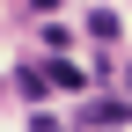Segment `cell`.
I'll list each match as a JSON object with an SVG mask.
<instances>
[{"label": "cell", "mask_w": 132, "mask_h": 132, "mask_svg": "<svg viewBox=\"0 0 132 132\" xmlns=\"http://www.w3.org/2000/svg\"><path fill=\"white\" fill-rule=\"evenodd\" d=\"M125 118H132V110H125V95H95V103L81 110V125H103V132H110V125H125Z\"/></svg>", "instance_id": "6da1fadb"}, {"label": "cell", "mask_w": 132, "mask_h": 132, "mask_svg": "<svg viewBox=\"0 0 132 132\" xmlns=\"http://www.w3.org/2000/svg\"><path fill=\"white\" fill-rule=\"evenodd\" d=\"M15 88H22V95H29V103H37V95H44V88H52V66H22V73H15Z\"/></svg>", "instance_id": "7a4b0ae2"}, {"label": "cell", "mask_w": 132, "mask_h": 132, "mask_svg": "<svg viewBox=\"0 0 132 132\" xmlns=\"http://www.w3.org/2000/svg\"><path fill=\"white\" fill-rule=\"evenodd\" d=\"M44 66H52V88H66V95L88 88V73H81V66H66V59H44Z\"/></svg>", "instance_id": "3957f363"}, {"label": "cell", "mask_w": 132, "mask_h": 132, "mask_svg": "<svg viewBox=\"0 0 132 132\" xmlns=\"http://www.w3.org/2000/svg\"><path fill=\"white\" fill-rule=\"evenodd\" d=\"M88 37H95V44H118V15L95 7V15H88Z\"/></svg>", "instance_id": "277c9868"}, {"label": "cell", "mask_w": 132, "mask_h": 132, "mask_svg": "<svg viewBox=\"0 0 132 132\" xmlns=\"http://www.w3.org/2000/svg\"><path fill=\"white\" fill-rule=\"evenodd\" d=\"M29 132H59V118H29Z\"/></svg>", "instance_id": "5b68a950"}, {"label": "cell", "mask_w": 132, "mask_h": 132, "mask_svg": "<svg viewBox=\"0 0 132 132\" xmlns=\"http://www.w3.org/2000/svg\"><path fill=\"white\" fill-rule=\"evenodd\" d=\"M125 88H132V73H125Z\"/></svg>", "instance_id": "8992f818"}, {"label": "cell", "mask_w": 132, "mask_h": 132, "mask_svg": "<svg viewBox=\"0 0 132 132\" xmlns=\"http://www.w3.org/2000/svg\"><path fill=\"white\" fill-rule=\"evenodd\" d=\"M118 132H125V125H118Z\"/></svg>", "instance_id": "52a82bcc"}]
</instances>
